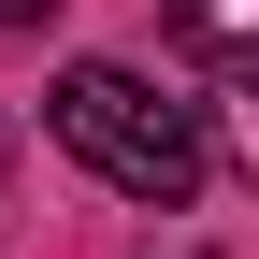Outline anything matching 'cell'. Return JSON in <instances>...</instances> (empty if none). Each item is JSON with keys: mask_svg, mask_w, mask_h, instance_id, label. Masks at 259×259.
I'll return each instance as SVG.
<instances>
[{"mask_svg": "<svg viewBox=\"0 0 259 259\" xmlns=\"http://www.w3.org/2000/svg\"><path fill=\"white\" fill-rule=\"evenodd\" d=\"M44 115H58V144H72L115 202H158V216H173L187 187H202V130H187V101H158V87L115 72V58H72V72L44 87Z\"/></svg>", "mask_w": 259, "mask_h": 259, "instance_id": "1", "label": "cell"}, {"mask_svg": "<svg viewBox=\"0 0 259 259\" xmlns=\"http://www.w3.org/2000/svg\"><path fill=\"white\" fill-rule=\"evenodd\" d=\"M173 15V44H202V58H231V72H259V0H158Z\"/></svg>", "mask_w": 259, "mask_h": 259, "instance_id": "2", "label": "cell"}, {"mask_svg": "<svg viewBox=\"0 0 259 259\" xmlns=\"http://www.w3.org/2000/svg\"><path fill=\"white\" fill-rule=\"evenodd\" d=\"M231 173H259V72L231 87Z\"/></svg>", "mask_w": 259, "mask_h": 259, "instance_id": "3", "label": "cell"}, {"mask_svg": "<svg viewBox=\"0 0 259 259\" xmlns=\"http://www.w3.org/2000/svg\"><path fill=\"white\" fill-rule=\"evenodd\" d=\"M44 15H58V0H0V29H44Z\"/></svg>", "mask_w": 259, "mask_h": 259, "instance_id": "4", "label": "cell"}, {"mask_svg": "<svg viewBox=\"0 0 259 259\" xmlns=\"http://www.w3.org/2000/svg\"><path fill=\"white\" fill-rule=\"evenodd\" d=\"M0 173H15V130H0Z\"/></svg>", "mask_w": 259, "mask_h": 259, "instance_id": "5", "label": "cell"}]
</instances>
